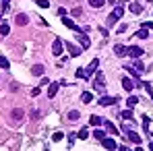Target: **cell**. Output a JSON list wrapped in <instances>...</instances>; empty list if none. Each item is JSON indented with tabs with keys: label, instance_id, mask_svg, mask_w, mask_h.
<instances>
[{
	"label": "cell",
	"instance_id": "1",
	"mask_svg": "<svg viewBox=\"0 0 153 151\" xmlns=\"http://www.w3.org/2000/svg\"><path fill=\"white\" fill-rule=\"evenodd\" d=\"M10 118H13V122H15V124L23 122V118H25V110H21V108H15V110L10 112Z\"/></svg>",
	"mask_w": 153,
	"mask_h": 151
},
{
	"label": "cell",
	"instance_id": "2",
	"mask_svg": "<svg viewBox=\"0 0 153 151\" xmlns=\"http://www.w3.org/2000/svg\"><path fill=\"white\" fill-rule=\"evenodd\" d=\"M126 56H130V58H141V56H143V48H139V46H128Z\"/></svg>",
	"mask_w": 153,
	"mask_h": 151
},
{
	"label": "cell",
	"instance_id": "3",
	"mask_svg": "<svg viewBox=\"0 0 153 151\" xmlns=\"http://www.w3.org/2000/svg\"><path fill=\"white\" fill-rule=\"evenodd\" d=\"M62 52H64V42H62V39H56L54 46H52V54H54V56H60Z\"/></svg>",
	"mask_w": 153,
	"mask_h": 151
},
{
	"label": "cell",
	"instance_id": "4",
	"mask_svg": "<svg viewBox=\"0 0 153 151\" xmlns=\"http://www.w3.org/2000/svg\"><path fill=\"white\" fill-rule=\"evenodd\" d=\"M102 147H103V149H110V151L118 149L116 141H114V139H108V137H103V139H102Z\"/></svg>",
	"mask_w": 153,
	"mask_h": 151
},
{
	"label": "cell",
	"instance_id": "5",
	"mask_svg": "<svg viewBox=\"0 0 153 151\" xmlns=\"http://www.w3.org/2000/svg\"><path fill=\"white\" fill-rule=\"evenodd\" d=\"M97 66H100V60H97V58H93V60L89 62L87 71H85V75H87V79H91V75H93V71H97Z\"/></svg>",
	"mask_w": 153,
	"mask_h": 151
},
{
	"label": "cell",
	"instance_id": "6",
	"mask_svg": "<svg viewBox=\"0 0 153 151\" xmlns=\"http://www.w3.org/2000/svg\"><path fill=\"white\" fill-rule=\"evenodd\" d=\"M103 87H105V77H103V73H97L95 75V89L103 91Z\"/></svg>",
	"mask_w": 153,
	"mask_h": 151
},
{
	"label": "cell",
	"instance_id": "7",
	"mask_svg": "<svg viewBox=\"0 0 153 151\" xmlns=\"http://www.w3.org/2000/svg\"><path fill=\"white\" fill-rule=\"evenodd\" d=\"M62 23H64V25L68 27V29H73V31H81V29H79V27L75 25V21H73V19H68V17H66V15H64V17H62Z\"/></svg>",
	"mask_w": 153,
	"mask_h": 151
},
{
	"label": "cell",
	"instance_id": "8",
	"mask_svg": "<svg viewBox=\"0 0 153 151\" xmlns=\"http://www.w3.org/2000/svg\"><path fill=\"white\" fill-rule=\"evenodd\" d=\"M124 71H126L128 75L134 77V81H139V79H141V73H139V71H137L134 66H128V64H124Z\"/></svg>",
	"mask_w": 153,
	"mask_h": 151
},
{
	"label": "cell",
	"instance_id": "9",
	"mask_svg": "<svg viewBox=\"0 0 153 151\" xmlns=\"http://www.w3.org/2000/svg\"><path fill=\"white\" fill-rule=\"evenodd\" d=\"M126 137L130 139V141H132V143H137V145H141V137H139V135H137L134 130H130V128H128V130H126Z\"/></svg>",
	"mask_w": 153,
	"mask_h": 151
},
{
	"label": "cell",
	"instance_id": "10",
	"mask_svg": "<svg viewBox=\"0 0 153 151\" xmlns=\"http://www.w3.org/2000/svg\"><path fill=\"white\" fill-rule=\"evenodd\" d=\"M103 124H105V130H108V132H110V135H118V132H120V130H118V128H116V126L112 124V122H110V120H103Z\"/></svg>",
	"mask_w": 153,
	"mask_h": 151
},
{
	"label": "cell",
	"instance_id": "11",
	"mask_svg": "<svg viewBox=\"0 0 153 151\" xmlns=\"http://www.w3.org/2000/svg\"><path fill=\"white\" fill-rule=\"evenodd\" d=\"M114 54H116V56H126V46L116 44V46H114Z\"/></svg>",
	"mask_w": 153,
	"mask_h": 151
},
{
	"label": "cell",
	"instance_id": "12",
	"mask_svg": "<svg viewBox=\"0 0 153 151\" xmlns=\"http://www.w3.org/2000/svg\"><path fill=\"white\" fill-rule=\"evenodd\" d=\"M58 87H60V83H50V87H48V97H54V95L58 93Z\"/></svg>",
	"mask_w": 153,
	"mask_h": 151
},
{
	"label": "cell",
	"instance_id": "13",
	"mask_svg": "<svg viewBox=\"0 0 153 151\" xmlns=\"http://www.w3.org/2000/svg\"><path fill=\"white\" fill-rule=\"evenodd\" d=\"M66 48H68V52H71L73 56H79V54L83 52V48H79V46H75V44H66Z\"/></svg>",
	"mask_w": 153,
	"mask_h": 151
},
{
	"label": "cell",
	"instance_id": "14",
	"mask_svg": "<svg viewBox=\"0 0 153 151\" xmlns=\"http://www.w3.org/2000/svg\"><path fill=\"white\" fill-rule=\"evenodd\" d=\"M118 97H102L100 100V106H112V103H116Z\"/></svg>",
	"mask_w": 153,
	"mask_h": 151
},
{
	"label": "cell",
	"instance_id": "15",
	"mask_svg": "<svg viewBox=\"0 0 153 151\" xmlns=\"http://www.w3.org/2000/svg\"><path fill=\"white\" fill-rule=\"evenodd\" d=\"M15 21H17V25H27V23H29V17H27V15H17V19H15Z\"/></svg>",
	"mask_w": 153,
	"mask_h": 151
},
{
	"label": "cell",
	"instance_id": "16",
	"mask_svg": "<svg viewBox=\"0 0 153 151\" xmlns=\"http://www.w3.org/2000/svg\"><path fill=\"white\" fill-rule=\"evenodd\" d=\"M76 39H79V44H81L83 48H89V46H91V42H89V37H87V35H79Z\"/></svg>",
	"mask_w": 153,
	"mask_h": 151
},
{
	"label": "cell",
	"instance_id": "17",
	"mask_svg": "<svg viewBox=\"0 0 153 151\" xmlns=\"http://www.w3.org/2000/svg\"><path fill=\"white\" fill-rule=\"evenodd\" d=\"M31 73L35 77H39V75H44V64H35L33 68H31Z\"/></svg>",
	"mask_w": 153,
	"mask_h": 151
},
{
	"label": "cell",
	"instance_id": "18",
	"mask_svg": "<svg viewBox=\"0 0 153 151\" xmlns=\"http://www.w3.org/2000/svg\"><path fill=\"white\" fill-rule=\"evenodd\" d=\"M122 87H124V89H126V91H130V89H132V87H134V83H132V81H130V79H126V77H124V79H122Z\"/></svg>",
	"mask_w": 153,
	"mask_h": 151
},
{
	"label": "cell",
	"instance_id": "19",
	"mask_svg": "<svg viewBox=\"0 0 153 151\" xmlns=\"http://www.w3.org/2000/svg\"><path fill=\"white\" fill-rule=\"evenodd\" d=\"M116 21H118V17H116L114 13H110V15H108V27H114Z\"/></svg>",
	"mask_w": 153,
	"mask_h": 151
},
{
	"label": "cell",
	"instance_id": "20",
	"mask_svg": "<svg viewBox=\"0 0 153 151\" xmlns=\"http://www.w3.org/2000/svg\"><path fill=\"white\" fill-rule=\"evenodd\" d=\"M130 10H132V13H134V15H139V13H141V10H143V6H141V4H139V2H132V4H130Z\"/></svg>",
	"mask_w": 153,
	"mask_h": 151
},
{
	"label": "cell",
	"instance_id": "21",
	"mask_svg": "<svg viewBox=\"0 0 153 151\" xmlns=\"http://www.w3.org/2000/svg\"><path fill=\"white\" fill-rule=\"evenodd\" d=\"M89 4H91L93 8H102L103 4H105V0H89Z\"/></svg>",
	"mask_w": 153,
	"mask_h": 151
},
{
	"label": "cell",
	"instance_id": "22",
	"mask_svg": "<svg viewBox=\"0 0 153 151\" xmlns=\"http://www.w3.org/2000/svg\"><path fill=\"white\" fill-rule=\"evenodd\" d=\"M79 118H81V114H79L76 110H73V112H68V120H71V122H75V120H79Z\"/></svg>",
	"mask_w": 153,
	"mask_h": 151
},
{
	"label": "cell",
	"instance_id": "23",
	"mask_svg": "<svg viewBox=\"0 0 153 151\" xmlns=\"http://www.w3.org/2000/svg\"><path fill=\"white\" fill-rule=\"evenodd\" d=\"M132 64H134V68H137V71H139V73H141V75H143V71H145V66H143V62H141V60H137V58H134V62H132Z\"/></svg>",
	"mask_w": 153,
	"mask_h": 151
},
{
	"label": "cell",
	"instance_id": "24",
	"mask_svg": "<svg viewBox=\"0 0 153 151\" xmlns=\"http://www.w3.org/2000/svg\"><path fill=\"white\" fill-rule=\"evenodd\" d=\"M81 100H83V103H89V101L93 100V95H91V93H89V91H85V93H83V95H81Z\"/></svg>",
	"mask_w": 153,
	"mask_h": 151
},
{
	"label": "cell",
	"instance_id": "25",
	"mask_svg": "<svg viewBox=\"0 0 153 151\" xmlns=\"http://www.w3.org/2000/svg\"><path fill=\"white\" fill-rule=\"evenodd\" d=\"M8 31H10V27L6 23H0V35H8Z\"/></svg>",
	"mask_w": 153,
	"mask_h": 151
},
{
	"label": "cell",
	"instance_id": "26",
	"mask_svg": "<svg viewBox=\"0 0 153 151\" xmlns=\"http://www.w3.org/2000/svg\"><path fill=\"white\" fill-rule=\"evenodd\" d=\"M120 116H122L124 120H132V112H130V110H122V112H120Z\"/></svg>",
	"mask_w": 153,
	"mask_h": 151
},
{
	"label": "cell",
	"instance_id": "27",
	"mask_svg": "<svg viewBox=\"0 0 153 151\" xmlns=\"http://www.w3.org/2000/svg\"><path fill=\"white\" fill-rule=\"evenodd\" d=\"M137 103H139V97H134V95L126 100V106H128V108H132V106H137Z\"/></svg>",
	"mask_w": 153,
	"mask_h": 151
},
{
	"label": "cell",
	"instance_id": "28",
	"mask_svg": "<svg viewBox=\"0 0 153 151\" xmlns=\"http://www.w3.org/2000/svg\"><path fill=\"white\" fill-rule=\"evenodd\" d=\"M89 122H91V124H93V126H97V124H102L103 120H102V118H100V116H91V118H89Z\"/></svg>",
	"mask_w": 153,
	"mask_h": 151
},
{
	"label": "cell",
	"instance_id": "29",
	"mask_svg": "<svg viewBox=\"0 0 153 151\" xmlns=\"http://www.w3.org/2000/svg\"><path fill=\"white\" fill-rule=\"evenodd\" d=\"M114 15H116V17L120 19V17L124 15V8H122V6H116V8H114Z\"/></svg>",
	"mask_w": 153,
	"mask_h": 151
},
{
	"label": "cell",
	"instance_id": "30",
	"mask_svg": "<svg viewBox=\"0 0 153 151\" xmlns=\"http://www.w3.org/2000/svg\"><path fill=\"white\" fill-rule=\"evenodd\" d=\"M87 137H89V130L87 128H81L79 130V139H87Z\"/></svg>",
	"mask_w": 153,
	"mask_h": 151
},
{
	"label": "cell",
	"instance_id": "31",
	"mask_svg": "<svg viewBox=\"0 0 153 151\" xmlns=\"http://www.w3.org/2000/svg\"><path fill=\"white\" fill-rule=\"evenodd\" d=\"M10 64H8V60L4 58V56H0V68H8Z\"/></svg>",
	"mask_w": 153,
	"mask_h": 151
},
{
	"label": "cell",
	"instance_id": "32",
	"mask_svg": "<svg viewBox=\"0 0 153 151\" xmlns=\"http://www.w3.org/2000/svg\"><path fill=\"white\" fill-rule=\"evenodd\" d=\"M93 137H97V139L102 141L103 137H105V130H93Z\"/></svg>",
	"mask_w": 153,
	"mask_h": 151
},
{
	"label": "cell",
	"instance_id": "33",
	"mask_svg": "<svg viewBox=\"0 0 153 151\" xmlns=\"http://www.w3.org/2000/svg\"><path fill=\"white\" fill-rule=\"evenodd\" d=\"M147 35H149V33H147V31H145V27H141V31H139V33H137V37H141V39H145V37H147Z\"/></svg>",
	"mask_w": 153,
	"mask_h": 151
},
{
	"label": "cell",
	"instance_id": "34",
	"mask_svg": "<svg viewBox=\"0 0 153 151\" xmlns=\"http://www.w3.org/2000/svg\"><path fill=\"white\" fill-rule=\"evenodd\" d=\"M71 15H73V17H81V15H83V8H79V6H76V8H73V13H71Z\"/></svg>",
	"mask_w": 153,
	"mask_h": 151
},
{
	"label": "cell",
	"instance_id": "35",
	"mask_svg": "<svg viewBox=\"0 0 153 151\" xmlns=\"http://www.w3.org/2000/svg\"><path fill=\"white\" fill-rule=\"evenodd\" d=\"M8 6H10V0H2V13H6Z\"/></svg>",
	"mask_w": 153,
	"mask_h": 151
},
{
	"label": "cell",
	"instance_id": "36",
	"mask_svg": "<svg viewBox=\"0 0 153 151\" xmlns=\"http://www.w3.org/2000/svg\"><path fill=\"white\" fill-rule=\"evenodd\" d=\"M76 77H81V79H85V81H87V75H85V71H83V68H76Z\"/></svg>",
	"mask_w": 153,
	"mask_h": 151
},
{
	"label": "cell",
	"instance_id": "37",
	"mask_svg": "<svg viewBox=\"0 0 153 151\" xmlns=\"http://www.w3.org/2000/svg\"><path fill=\"white\" fill-rule=\"evenodd\" d=\"M37 4H39V6H44V8H48V6H50V2H48V0H37Z\"/></svg>",
	"mask_w": 153,
	"mask_h": 151
},
{
	"label": "cell",
	"instance_id": "38",
	"mask_svg": "<svg viewBox=\"0 0 153 151\" xmlns=\"http://www.w3.org/2000/svg\"><path fill=\"white\" fill-rule=\"evenodd\" d=\"M60 139H62V132H54L52 135V141H60Z\"/></svg>",
	"mask_w": 153,
	"mask_h": 151
},
{
	"label": "cell",
	"instance_id": "39",
	"mask_svg": "<svg viewBox=\"0 0 153 151\" xmlns=\"http://www.w3.org/2000/svg\"><path fill=\"white\" fill-rule=\"evenodd\" d=\"M147 126H149V118H147V116H143V128L147 130Z\"/></svg>",
	"mask_w": 153,
	"mask_h": 151
},
{
	"label": "cell",
	"instance_id": "40",
	"mask_svg": "<svg viewBox=\"0 0 153 151\" xmlns=\"http://www.w3.org/2000/svg\"><path fill=\"white\" fill-rule=\"evenodd\" d=\"M126 29H128L126 25H120V29H118V33H126Z\"/></svg>",
	"mask_w": 153,
	"mask_h": 151
},
{
	"label": "cell",
	"instance_id": "41",
	"mask_svg": "<svg viewBox=\"0 0 153 151\" xmlns=\"http://www.w3.org/2000/svg\"><path fill=\"white\" fill-rule=\"evenodd\" d=\"M143 27H145V29H153V23H145Z\"/></svg>",
	"mask_w": 153,
	"mask_h": 151
},
{
	"label": "cell",
	"instance_id": "42",
	"mask_svg": "<svg viewBox=\"0 0 153 151\" xmlns=\"http://www.w3.org/2000/svg\"><path fill=\"white\" fill-rule=\"evenodd\" d=\"M0 21H2V15H0Z\"/></svg>",
	"mask_w": 153,
	"mask_h": 151
}]
</instances>
